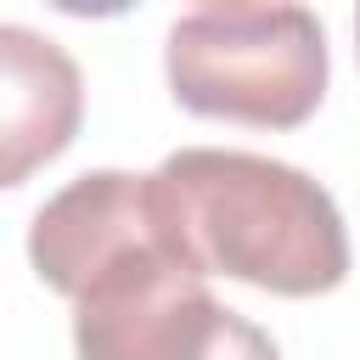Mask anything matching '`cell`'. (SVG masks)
Segmentation results:
<instances>
[{"instance_id": "cell-6", "label": "cell", "mask_w": 360, "mask_h": 360, "mask_svg": "<svg viewBox=\"0 0 360 360\" xmlns=\"http://www.w3.org/2000/svg\"><path fill=\"white\" fill-rule=\"evenodd\" d=\"M354 39H360V11H354ZM354 51H360V45H354Z\"/></svg>"}, {"instance_id": "cell-2", "label": "cell", "mask_w": 360, "mask_h": 360, "mask_svg": "<svg viewBox=\"0 0 360 360\" xmlns=\"http://www.w3.org/2000/svg\"><path fill=\"white\" fill-rule=\"evenodd\" d=\"M163 68L197 118L298 129L326 96V28L309 6H191L169 28Z\"/></svg>"}, {"instance_id": "cell-3", "label": "cell", "mask_w": 360, "mask_h": 360, "mask_svg": "<svg viewBox=\"0 0 360 360\" xmlns=\"http://www.w3.org/2000/svg\"><path fill=\"white\" fill-rule=\"evenodd\" d=\"M152 253H180V236L169 225L158 174H129V169H90L68 180L28 225V264L39 281L62 298H84L96 281L118 276L135 259ZM191 264V259H186Z\"/></svg>"}, {"instance_id": "cell-1", "label": "cell", "mask_w": 360, "mask_h": 360, "mask_svg": "<svg viewBox=\"0 0 360 360\" xmlns=\"http://www.w3.org/2000/svg\"><path fill=\"white\" fill-rule=\"evenodd\" d=\"M152 174L197 276L281 298H315L349 276L343 214L304 169L236 146H180Z\"/></svg>"}, {"instance_id": "cell-4", "label": "cell", "mask_w": 360, "mask_h": 360, "mask_svg": "<svg viewBox=\"0 0 360 360\" xmlns=\"http://www.w3.org/2000/svg\"><path fill=\"white\" fill-rule=\"evenodd\" d=\"M84 118L79 62L39 28L0 22V186L51 163Z\"/></svg>"}, {"instance_id": "cell-5", "label": "cell", "mask_w": 360, "mask_h": 360, "mask_svg": "<svg viewBox=\"0 0 360 360\" xmlns=\"http://www.w3.org/2000/svg\"><path fill=\"white\" fill-rule=\"evenodd\" d=\"M191 360H281V349H276L253 321H242L236 309H225V321L214 326V338H208Z\"/></svg>"}]
</instances>
